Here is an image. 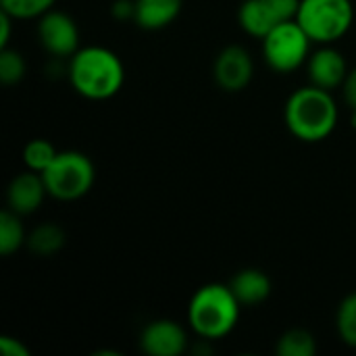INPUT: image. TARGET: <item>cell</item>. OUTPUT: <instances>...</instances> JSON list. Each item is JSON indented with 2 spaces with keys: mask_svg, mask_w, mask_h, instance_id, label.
<instances>
[{
  "mask_svg": "<svg viewBox=\"0 0 356 356\" xmlns=\"http://www.w3.org/2000/svg\"><path fill=\"white\" fill-rule=\"evenodd\" d=\"M25 73H27V65L23 54L10 46L0 48V81L4 86H15L25 77Z\"/></svg>",
  "mask_w": 356,
  "mask_h": 356,
  "instance_id": "44dd1931",
  "label": "cell"
},
{
  "mask_svg": "<svg viewBox=\"0 0 356 356\" xmlns=\"http://www.w3.org/2000/svg\"><path fill=\"white\" fill-rule=\"evenodd\" d=\"M56 0H0V10L8 13L17 21L38 19L46 10L54 8Z\"/></svg>",
  "mask_w": 356,
  "mask_h": 356,
  "instance_id": "ffe728a7",
  "label": "cell"
},
{
  "mask_svg": "<svg viewBox=\"0 0 356 356\" xmlns=\"http://www.w3.org/2000/svg\"><path fill=\"white\" fill-rule=\"evenodd\" d=\"M296 21L313 44H334L350 31L355 6L353 0H300Z\"/></svg>",
  "mask_w": 356,
  "mask_h": 356,
  "instance_id": "5b68a950",
  "label": "cell"
},
{
  "mask_svg": "<svg viewBox=\"0 0 356 356\" xmlns=\"http://www.w3.org/2000/svg\"><path fill=\"white\" fill-rule=\"evenodd\" d=\"M0 353L4 356H29V348L23 344V340L13 336H0Z\"/></svg>",
  "mask_w": 356,
  "mask_h": 356,
  "instance_id": "7402d4cb",
  "label": "cell"
},
{
  "mask_svg": "<svg viewBox=\"0 0 356 356\" xmlns=\"http://www.w3.org/2000/svg\"><path fill=\"white\" fill-rule=\"evenodd\" d=\"M65 244H67V234H65V229L60 225H56V223H40L27 234L25 248L31 254L46 259V257L58 254Z\"/></svg>",
  "mask_w": 356,
  "mask_h": 356,
  "instance_id": "5bb4252c",
  "label": "cell"
},
{
  "mask_svg": "<svg viewBox=\"0 0 356 356\" xmlns=\"http://www.w3.org/2000/svg\"><path fill=\"white\" fill-rule=\"evenodd\" d=\"M348 63L344 54L334 48L332 44H321L317 50L311 52L307 60V73L309 81L313 86H319L323 90H336L342 88L348 77Z\"/></svg>",
  "mask_w": 356,
  "mask_h": 356,
  "instance_id": "30bf717a",
  "label": "cell"
},
{
  "mask_svg": "<svg viewBox=\"0 0 356 356\" xmlns=\"http://www.w3.org/2000/svg\"><path fill=\"white\" fill-rule=\"evenodd\" d=\"M240 313L242 305L229 284H204L190 298L188 323L200 340L215 342L236 330Z\"/></svg>",
  "mask_w": 356,
  "mask_h": 356,
  "instance_id": "3957f363",
  "label": "cell"
},
{
  "mask_svg": "<svg viewBox=\"0 0 356 356\" xmlns=\"http://www.w3.org/2000/svg\"><path fill=\"white\" fill-rule=\"evenodd\" d=\"M184 0H136L134 23L146 31L169 27L181 13Z\"/></svg>",
  "mask_w": 356,
  "mask_h": 356,
  "instance_id": "4fadbf2b",
  "label": "cell"
},
{
  "mask_svg": "<svg viewBox=\"0 0 356 356\" xmlns=\"http://www.w3.org/2000/svg\"><path fill=\"white\" fill-rule=\"evenodd\" d=\"M238 21L248 35L259 40H263L273 27H277L265 0H244L238 8Z\"/></svg>",
  "mask_w": 356,
  "mask_h": 356,
  "instance_id": "9a60e30c",
  "label": "cell"
},
{
  "mask_svg": "<svg viewBox=\"0 0 356 356\" xmlns=\"http://www.w3.org/2000/svg\"><path fill=\"white\" fill-rule=\"evenodd\" d=\"M277 356H315L317 355V340L309 330H288L280 336L275 344Z\"/></svg>",
  "mask_w": 356,
  "mask_h": 356,
  "instance_id": "e0dca14e",
  "label": "cell"
},
{
  "mask_svg": "<svg viewBox=\"0 0 356 356\" xmlns=\"http://www.w3.org/2000/svg\"><path fill=\"white\" fill-rule=\"evenodd\" d=\"M46 196H48V190H46L42 173L27 169L25 173H19L10 179L6 188V209L25 217V215L35 213L42 207Z\"/></svg>",
  "mask_w": 356,
  "mask_h": 356,
  "instance_id": "8fae6325",
  "label": "cell"
},
{
  "mask_svg": "<svg viewBox=\"0 0 356 356\" xmlns=\"http://www.w3.org/2000/svg\"><path fill=\"white\" fill-rule=\"evenodd\" d=\"M58 150L54 148V144H50L48 140L44 138H35V140H29L23 148V163L29 171H35V173H44L50 163L56 159Z\"/></svg>",
  "mask_w": 356,
  "mask_h": 356,
  "instance_id": "ac0fdd59",
  "label": "cell"
},
{
  "mask_svg": "<svg viewBox=\"0 0 356 356\" xmlns=\"http://www.w3.org/2000/svg\"><path fill=\"white\" fill-rule=\"evenodd\" d=\"M38 40L52 58H71L81 48L75 19L56 8L38 17Z\"/></svg>",
  "mask_w": 356,
  "mask_h": 356,
  "instance_id": "52a82bcc",
  "label": "cell"
},
{
  "mask_svg": "<svg viewBox=\"0 0 356 356\" xmlns=\"http://www.w3.org/2000/svg\"><path fill=\"white\" fill-rule=\"evenodd\" d=\"M17 19L10 17L8 13L0 10V48H6L10 46V31H13V23Z\"/></svg>",
  "mask_w": 356,
  "mask_h": 356,
  "instance_id": "d4e9b609",
  "label": "cell"
},
{
  "mask_svg": "<svg viewBox=\"0 0 356 356\" xmlns=\"http://www.w3.org/2000/svg\"><path fill=\"white\" fill-rule=\"evenodd\" d=\"M336 330L340 340L356 350V292L348 294L336 313Z\"/></svg>",
  "mask_w": 356,
  "mask_h": 356,
  "instance_id": "d6986e66",
  "label": "cell"
},
{
  "mask_svg": "<svg viewBox=\"0 0 356 356\" xmlns=\"http://www.w3.org/2000/svg\"><path fill=\"white\" fill-rule=\"evenodd\" d=\"M215 83L229 94L242 92L250 86L254 77V60L244 46H225L213 63Z\"/></svg>",
  "mask_w": 356,
  "mask_h": 356,
  "instance_id": "ba28073f",
  "label": "cell"
},
{
  "mask_svg": "<svg viewBox=\"0 0 356 356\" xmlns=\"http://www.w3.org/2000/svg\"><path fill=\"white\" fill-rule=\"evenodd\" d=\"M111 15L117 21H134V17H136V0H115L111 4Z\"/></svg>",
  "mask_w": 356,
  "mask_h": 356,
  "instance_id": "603a6c76",
  "label": "cell"
},
{
  "mask_svg": "<svg viewBox=\"0 0 356 356\" xmlns=\"http://www.w3.org/2000/svg\"><path fill=\"white\" fill-rule=\"evenodd\" d=\"M27 242V232L21 223V215L4 209L0 213V254L10 257L21 250Z\"/></svg>",
  "mask_w": 356,
  "mask_h": 356,
  "instance_id": "2e32d148",
  "label": "cell"
},
{
  "mask_svg": "<svg viewBox=\"0 0 356 356\" xmlns=\"http://www.w3.org/2000/svg\"><path fill=\"white\" fill-rule=\"evenodd\" d=\"M340 111L334 94L319 86H305L290 94L284 106L288 131L300 142H323L338 127Z\"/></svg>",
  "mask_w": 356,
  "mask_h": 356,
  "instance_id": "7a4b0ae2",
  "label": "cell"
},
{
  "mask_svg": "<svg viewBox=\"0 0 356 356\" xmlns=\"http://www.w3.org/2000/svg\"><path fill=\"white\" fill-rule=\"evenodd\" d=\"M311 46L313 40L294 19V21L280 23L263 38V56L273 71L292 73L302 65H307L313 52Z\"/></svg>",
  "mask_w": 356,
  "mask_h": 356,
  "instance_id": "8992f818",
  "label": "cell"
},
{
  "mask_svg": "<svg viewBox=\"0 0 356 356\" xmlns=\"http://www.w3.org/2000/svg\"><path fill=\"white\" fill-rule=\"evenodd\" d=\"M342 94H344V100L348 102V106L356 111V67L348 71V77L342 86Z\"/></svg>",
  "mask_w": 356,
  "mask_h": 356,
  "instance_id": "cb8c5ba5",
  "label": "cell"
},
{
  "mask_svg": "<svg viewBox=\"0 0 356 356\" xmlns=\"http://www.w3.org/2000/svg\"><path fill=\"white\" fill-rule=\"evenodd\" d=\"M229 288L234 290L242 307H259L271 296L273 286H271V277L263 269L248 267L234 275Z\"/></svg>",
  "mask_w": 356,
  "mask_h": 356,
  "instance_id": "7c38bea8",
  "label": "cell"
},
{
  "mask_svg": "<svg viewBox=\"0 0 356 356\" xmlns=\"http://www.w3.org/2000/svg\"><path fill=\"white\" fill-rule=\"evenodd\" d=\"M48 196L60 202L83 198L96 179L94 163L79 150H58L56 159L42 173Z\"/></svg>",
  "mask_w": 356,
  "mask_h": 356,
  "instance_id": "277c9868",
  "label": "cell"
},
{
  "mask_svg": "<svg viewBox=\"0 0 356 356\" xmlns=\"http://www.w3.org/2000/svg\"><path fill=\"white\" fill-rule=\"evenodd\" d=\"M188 332L173 319L150 321L140 334V348L148 356H179L188 350Z\"/></svg>",
  "mask_w": 356,
  "mask_h": 356,
  "instance_id": "9c48e42d",
  "label": "cell"
},
{
  "mask_svg": "<svg viewBox=\"0 0 356 356\" xmlns=\"http://www.w3.org/2000/svg\"><path fill=\"white\" fill-rule=\"evenodd\" d=\"M67 79L81 98L108 100L121 92L125 67L111 48L83 46L67 60Z\"/></svg>",
  "mask_w": 356,
  "mask_h": 356,
  "instance_id": "6da1fadb",
  "label": "cell"
}]
</instances>
